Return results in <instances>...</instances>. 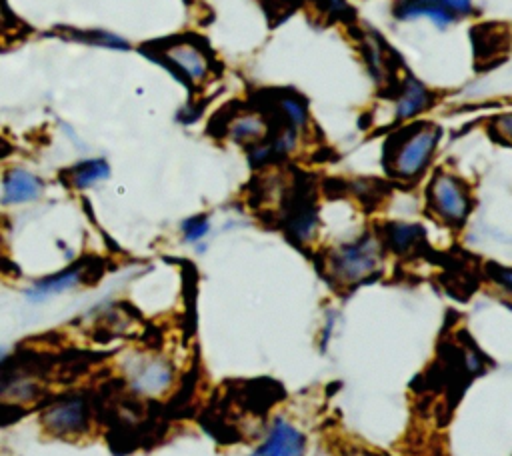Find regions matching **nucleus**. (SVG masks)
<instances>
[{
	"mask_svg": "<svg viewBox=\"0 0 512 456\" xmlns=\"http://www.w3.org/2000/svg\"><path fill=\"white\" fill-rule=\"evenodd\" d=\"M276 114H278V126L280 128H288L296 134H306L308 132V124H310V116H308V108L304 104V100L296 94H278L276 96Z\"/></svg>",
	"mask_w": 512,
	"mask_h": 456,
	"instance_id": "nucleus-17",
	"label": "nucleus"
},
{
	"mask_svg": "<svg viewBox=\"0 0 512 456\" xmlns=\"http://www.w3.org/2000/svg\"><path fill=\"white\" fill-rule=\"evenodd\" d=\"M288 232L300 244H304L316 236L318 214L312 208V204H300L294 208V212L288 218Z\"/></svg>",
	"mask_w": 512,
	"mask_h": 456,
	"instance_id": "nucleus-19",
	"label": "nucleus"
},
{
	"mask_svg": "<svg viewBox=\"0 0 512 456\" xmlns=\"http://www.w3.org/2000/svg\"><path fill=\"white\" fill-rule=\"evenodd\" d=\"M444 8L458 20L474 14V0H440Z\"/></svg>",
	"mask_w": 512,
	"mask_h": 456,
	"instance_id": "nucleus-23",
	"label": "nucleus"
},
{
	"mask_svg": "<svg viewBox=\"0 0 512 456\" xmlns=\"http://www.w3.org/2000/svg\"><path fill=\"white\" fill-rule=\"evenodd\" d=\"M272 130V122L256 110H236L222 122V136L246 148L264 142Z\"/></svg>",
	"mask_w": 512,
	"mask_h": 456,
	"instance_id": "nucleus-8",
	"label": "nucleus"
},
{
	"mask_svg": "<svg viewBox=\"0 0 512 456\" xmlns=\"http://www.w3.org/2000/svg\"><path fill=\"white\" fill-rule=\"evenodd\" d=\"M434 104V94L414 76H404L394 88V122H410Z\"/></svg>",
	"mask_w": 512,
	"mask_h": 456,
	"instance_id": "nucleus-11",
	"label": "nucleus"
},
{
	"mask_svg": "<svg viewBox=\"0 0 512 456\" xmlns=\"http://www.w3.org/2000/svg\"><path fill=\"white\" fill-rule=\"evenodd\" d=\"M180 232L184 242L196 244L210 232V218L206 214H194L180 224Z\"/></svg>",
	"mask_w": 512,
	"mask_h": 456,
	"instance_id": "nucleus-20",
	"label": "nucleus"
},
{
	"mask_svg": "<svg viewBox=\"0 0 512 456\" xmlns=\"http://www.w3.org/2000/svg\"><path fill=\"white\" fill-rule=\"evenodd\" d=\"M382 242L384 248L392 250L398 256H408L420 250V246L424 244L426 238V230L422 224L416 222H388L382 230Z\"/></svg>",
	"mask_w": 512,
	"mask_h": 456,
	"instance_id": "nucleus-15",
	"label": "nucleus"
},
{
	"mask_svg": "<svg viewBox=\"0 0 512 456\" xmlns=\"http://www.w3.org/2000/svg\"><path fill=\"white\" fill-rule=\"evenodd\" d=\"M130 386L142 396H162L174 382V368L162 356H146L134 360L128 370Z\"/></svg>",
	"mask_w": 512,
	"mask_h": 456,
	"instance_id": "nucleus-7",
	"label": "nucleus"
},
{
	"mask_svg": "<svg viewBox=\"0 0 512 456\" xmlns=\"http://www.w3.org/2000/svg\"><path fill=\"white\" fill-rule=\"evenodd\" d=\"M360 48H362V58L366 64V70L370 78L378 84L384 86L390 78V58L384 48V42L378 38L374 32H366L360 38Z\"/></svg>",
	"mask_w": 512,
	"mask_h": 456,
	"instance_id": "nucleus-16",
	"label": "nucleus"
},
{
	"mask_svg": "<svg viewBox=\"0 0 512 456\" xmlns=\"http://www.w3.org/2000/svg\"><path fill=\"white\" fill-rule=\"evenodd\" d=\"M488 276L490 280L508 296H512V268L510 266H500V264H490L488 266Z\"/></svg>",
	"mask_w": 512,
	"mask_h": 456,
	"instance_id": "nucleus-21",
	"label": "nucleus"
},
{
	"mask_svg": "<svg viewBox=\"0 0 512 456\" xmlns=\"http://www.w3.org/2000/svg\"><path fill=\"white\" fill-rule=\"evenodd\" d=\"M384 252L386 248L382 238L370 232L354 240L342 242L328 250V256H326L328 278L342 288L366 282L382 270Z\"/></svg>",
	"mask_w": 512,
	"mask_h": 456,
	"instance_id": "nucleus-1",
	"label": "nucleus"
},
{
	"mask_svg": "<svg viewBox=\"0 0 512 456\" xmlns=\"http://www.w3.org/2000/svg\"><path fill=\"white\" fill-rule=\"evenodd\" d=\"M12 26V18L4 6V0H0V34L8 32V28Z\"/></svg>",
	"mask_w": 512,
	"mask_h": 456,
	"instance_id": "nucleus-26",
	"label": "nucleus"
},
{
	"mask_svg": "<svg viewBox=\"0 0 512 456\" xmlns=\"http://www.w3.org/2000/svg\"><path fill=\"white\" fill-rule=\"evenodd\" d=\"M314 2L320 8V12H324L328 16H342L348 10L346 0H314Z\"/></svg>",
	"mask_w": 512,
	"mask_h": 456,
	"instance_id": "nucleus-24",
	"label": "nucleus"
},
{
	"mask_svg": "<svg viewBox=\"0 0 512 456\" xmlns=\"http://www.w3.org/2000/svg\"><path fill=\"white\" fill-rule=\"evenodd\" d=\"M60 32L62 38L82 42L94 48H104V50H114V52H126L130 50V42L116 32L102 30V28H90V30H78V28H62Z\"/></svg>",
	"mask_w": 512,
	"mask_h": 456,
	"instance_id": "nucleus-18",
	"label": "nucleus"
},
{
	"mask_svg": "<svg viewBox=\"0 0 512 456\" xmlns=\"http://www.w3.org/2000/svg\"><path fill=\"white\" fill-rule=\"evenodd\" d=\"M110 174H112V168L108 160L98 156V158L78 160L72 166L60 170V180L72 190H86L108 180Z\"/></svg>",
	"mask_w": 512,
	"mask_h": 456,
	"instance_id": "nucleus-14",
	"label": "nucleus"
},
{
	"mask_svg": "<svg viewBox=\"0 0 512 456\" xmlns=\"http://www.w3.org/2000/svg\"><path fill=\"white\" fill-rule=\"evenodd\" d=\"M252 456H306V436L286 418H276Z\"/></svg>",
	"mask_w": 512,
	"mask_h": 456,
	"instance_id": "nucleus-9",
	"label": "nucleus"
},
{
	"mask_svg": "<svg viewBox=\"0 0 512 456\" xmlns=\"http://www.w3.org/2000/svg\"><path fill=\"white\" fill-rule=\"evenodd\" d=\"M92 274H94L92 262H76L56 274H50V276H44V278L32 282L24 294L32 302H42L50 296H56V294H62L76 286L86 284L92 278Z\"/></svg>",
	"mask_w": 512,
	"mask_h": 456,
	"instance_id": "nucleus-10",
	"label": "nucleus"
},
{
	"mask_svg": "<svg viewBox=\"0 0 512 456\" xmlns=\"http://www.w3.org/2000/svg\"><path fill=\"white\" fill-rule=\"evenodd\" d=\"M492 132L506 144H512V112L498 114L492 120Z\"/></svg>",
	"mask_w": 512,
	"mask_h": 456,
	"instance_id": "nucleus-22",
	"label": "nucleus"
},
{
	"mask_svg": "<svg viewBox=\"0 0 512 456\" xmlns=\"http://www.w3.org/2000/svg\"><path fill=\"white\" fill-rule=\"evenodd\" d=\"M44 192V180L26 170V168H10L2 176V198L4 206H18L26 202H34Z\"/></svg>",
	"mask_w": 512,
	"mask_h": 456,
	"instance_id": "nucleus-12",
	"label": "nucleus"
},
{
	"mask_svg": "<svg viewBox=\"0 0 512 456\" xmlns=\"http://www.w3.org/2000/svg\"><path fill=\"white\" fill-rule=\"evenodd\" d=\"M48 372L32 356L0 360V406L22 408L36 402L46 388Z\"/></svg>",
	"mask_w": 512,
	"mask_h": 456,
	"instance_id": "nucleus-4",
	"label": "nucleus"
},
{
	"mask_svg": "<svg viewBox=\"0 0 512 456\" xmlns=\"http://www.w3.org/2000/svg\"><path fill=\"white\" fill-rule=\"evenodd\" d=\"M162 62L188 88L204 86L214 74V60L208 48L194 36H172L154 46Z\"/></svg>",
	"mask_w": 512,
	"mask_h": 456,
	"instance_id": "nucleus-3",
	"label": "nucleus"
},
{
	"mask_svg": "<svg viewBox=\"0 0 512 456\" xmlns=\"http://www.w3.org/2000/svg\"><path fill=\"white\" fill-rule=\"evenodd\" d=\"M440 138L442 128L430 122H418L402 128L390 144L388 172L404 182L420 178L430 166Z\"/></svg>",
	"mask_w": 512,
	"mask_h": 456,
	"instance_id": "nucleus-2",
	"label": "nucleus"
},
{
	"mask_svg": "<svg viewBox=\"0 0 512 456\" xmlns=\"http://www.w3.org/2000/svg\"><path fill=\"white\" fill-rule=\"evenodd\" d=\"M390 12L398 22H414L426 18L438 30H446L456 22V18L444 8L440 0H394Z\"/></svg>",
	"mask_w": 512,
	"mask_h": 456,
	"instance_id": "nucleus-13",
	"label": "nucleus"
},
{
	"mask_svg": "<svg viewBox=\"0 0 512 456\" xmlns=\"http://www.w3.org/2000/svg\"><path fill=\"white\" fill-rule=\"evenodd\" d=\"M464 366H466V370L470 374H478L482 370V366H484V360H482V356L474 348H468L464 352Z\"/></svg>",
	"mask_w": 512,
	"mask_h": 456,
	"instance_id": "nucleus-25",
	"label": "nucleus"
},
{
	"mask_svg": "<svg viewBox=\"0 0 512 456\" xmlns=\"http://www.w3.org/2000/svg\"><path fill=\"white\" fill-rule=\"evenodd\" d=\"M428 210L446 226L460 228L472 212L468 184L448 170H438L426 188Z\"/></svg>",
	"mask_w": 512,
	"mask_h": 456,
	"instance_id": "nucleus-5",
	"label": "nucleus"
},
{
	"mask_svg": "<svg viewBox=\"0 0 512 456\" xmlns=\"http://www.w3.org/2000/svg\"><path fill=\"white\" fill-rule=\"evenodd\" d=\"M94 420L92 402L86 394L68 392L48 402L40 412L44 430L58 438H80L90 432Z\"/></svg>",
	"mask_w": 512,
	"mask_h": 456,
	"instance_id": "nucleus-6",
	"label": "nucleus"
}]
</instances>
